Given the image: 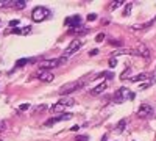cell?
I'll list each match as a JSON object with an SVG mask.
<instances>
[{"instance_id":"obj_4","label":"cell","mask_w":156,"mask_h":141,"mask_svg":"<svg viewBox=\"0 0 156 141\" xmlns=\"http://www.w3.org/2000/svg\"><path fill=\"white\" fill-rule=\"evenodd\" d=\"M83 85H84L83 82L67 83V85H64L61 89H59V94H61V96H69V94H72V93L78 91V89H81V88H83Z\"/></svg>"},{"instance_id":"obj_15","label":"cell","mask_w":156,"mask_h":141,"mask_svg":"<svg viewBox=\"0 0 156 141\" xmlns=\"http://www.w3.org/2000/svg\"><path fill=\"white\" fill-rule=\"evenodd\" d=\"M13 6L17 9H24L27 6V2H24V0H17V2H13Z\"/></svg>"},{"instance_id":"obj_1","label":"cell","mask_w":156,"mask_h":141,"mask_svg":"<svg viewBox=\"0 0 156 141\" xmlns=\"http://www.w3.org/2000/svg\"><path fill=\"white\" fill-rule=\"evenodd\" d=\"M133 97H134V93H131L128 88L122 86V88H119L117 91H116V94H114V102L116 103H122V102H125V100H131Z\"/></svg>"},{"instance_id":"obj_16","label":"cell","mask_w":156,"mask_h":141,"mask_svg":"<svg viewBox=\"0 0 156 141\" xmlns=\"http://www.w3.org/2000/svg\"><path fill=\"white\" fill-rule=\"evenodd\" d=\"M28 63H30L28 58H21V60H17V61H16V66H17V68H22V66L28 64Z\"/></svg>"},{"instance_id":"obj_17","label":"cell","mask_w":156,"mask_h":141,"mask_svg":"<svg viewBox=\"0 0 156 141\" xmlns=\"http://www.w3.org/2000/svg\"><path fill=\"white\" fill-rule=\"evenodd\" d=\"M155 80H156V77H155V79H151L150 82H145V83H141V85H139V88H141V89H147V88H150V86H151V83H153Z\"/></svg>"},{"instance_id":"obj_31","label":"cell","mask_w":156,"mask_h":141,"mask_svg":"<svg viewBox=\"0 0 156 141\" xmlns=\"http://www.w3.org/2000/svg\"><path fill=\"white\" fill-rule=\"evenodd\" d=\"M130 9H131V3H127V8H125V16L130 13Z\"/></svg>"},{"instance_id":"obj_3","label":"cell","mask_w":156,"mask_h":141,"mask_svg":"<svg viewBox=\"0 0 156 141\" xmlns=\"http://www.w3.org/2000/svg\"><path fill=\"white\" fill-rule=\"evenodd\" d=\"M48 16H50V11H48L47 8H44V6H38V8H35L31 13V19L35 22H42V21H45Z\"/></svg>"},{"instance_id":"obj_7","label":"cell","mask_w":156,"mask_h":141,"mask_svg":"<svg viewBox=\"0 0 156 141\" xmlns=\"http://www.w3.org/2000/svg\"><path fill=\"white\" fill-rule=\"evenodd\" d=\"M83 46V41H80V39H74V41L69 44V47L66 49V52H64V56H69V55H72V53H75L77 50L80 49V47Z\"/></svg>"},{"instance_id":"obj_2","label":"cell","mask_w":156,"mask_h":141,"mask_svg":"<svg viewBox=\"0 0 156 141\" xmlns=\"http://www.w3.org/2000/svg\"><path fill=\"white\" fill-rule=\"evenodd\" d=\"M74 105H75V100L70 99V97H66V99H59L50 108V111L52 113H61V111H64L67 107H74Z\"/></svg>"},{"instance_id":"obj_14","label":"cell","mask_w":156,"mask_h":141,"mask_svg":"<svg viewBox=\"0 0 156 141\" xmlns=\"http://www.w3.org/2000/svg\"><path fill=\"white\" fill-rule=\"evenodd\" d=\"M150 77V74H137L134 77H130V82H141V80H145Z\"/></svg>"},{"instance_id":"obj_19","label":"cell","mask_w":156,"mask_h":141,"mask_svg":"<svg viewBox=\"0 0 156 141\" xmlns=\"http://www.w3.org/2000/svg\"><path fill=\"white\" fill-rule=\"evenodd\" d=\"M123 5V2H122V0H116V2H112L111 3V11H114L116 8H119V6H122Z\"/></svg>"},{"instance_id":"obj_20","label":"cell","mask_w":156,"mask_h":141,"mask_svg":"<svg viewBox=\"0 0 156 141\" xmlns=\"http://www.w3.org/2000/svg\"><path fill=\"white\" fill-rule=\"evenodd\" d=\"M8 6H13L11 0H3V2H0V8H8Z\"/></svg>"},{"instance_id":"obj_22","label":"cell","mask_w":156,"mask_h":141,"mask_svg":"<svg viewBox=\"0 0 156 141\" xmlns=\"http://www.w3.org/2000/svg\"><path fill=\"white\" fill-rule=\"evenodd\" d=\"M44 110H47V105H45V103H42V105H38V107H36V108H35V111H44Z\"/></svg>"},{"instance_id":"obj_25","label":"cell","mask_w":156,"mask_h":141,"mask_svg":"<svg viewBox=\"0 0 156 141\" xmlns=\"http://www.w3.org/2000/svg\"><path fill=\"white\" fill-rule=\"evenodd\" d=\"M19 110H21V111H25V110H30V103H22V105H19Z\"/></svg>"},{"instance_id":"obj_12","label":"cell","mask_w":156,"mask_h":141,"mask_svg":"<svg viewBox=\"0 0 156 141\" xmlns=\"http://www.w3.org/2000/svg\"><path fill=\"white\" fill-rule=\"evenodd\" d=\"M134 52H136V55L144 56V58H148V56H150V50H148L144 44H142V46H139L137 49H134Z\"/></svg>"},{"instance_id":"obj_27","label":"cell","mask_w":156,"mask_h":141,"mask_svg":"<svg viewBox=\"0 0 156 141\" xmlns=\"http://www.w3.org/2000/svg\"><path fill=\"white\" fill-rule=\"evenodd\" d=\"M103 39H105V35H103V33H98L97 38H95V41H97V42H102Z\"/></svg>"},{"instance_id":"obj_23","label":"cell","mask_w":156,"mask_h":141,"mask_svg":"<svg viewBox=\"0 0 156 141\" xmlns=\"http://www.w3.org/2000/svg\"><path fill=\"white\" fill-rule=\"evenodd\" d=\"M30 32H31V27H24V28L21 30V35H28Z\"/></svg>"},{"instance_id":"obj_5","label":"cell","mask_w":156,"mask_h":141,"mask_svg":"<svg viewBox=\"0 0 156 141\" xmlns=\"http://www.w3.org/2000/svg\"><path fill=\"white\" fill-rule=\"evenodd\" d=\"M64 23H66L67 27H70V28H72V32L81 30V27H83V23H81V17H80L78 14H75V16H69V17H66Z\"/></svg>"},{"instance_id":"obj_10","label":"cell","mask_w":156,"mask_h":141,"mask_svg":"<svg viewBox=\"0 0 156 141\" xmlns=\"http://www.w3.org/2000/svg\"><path fill=\"white\" fill-rule=\"evenodd\" d=\"M70 117H72L70 113H62V115H59V116H56V117H50L48 121H45V126L50 127L55 122H59V121H67V119H70Z\"/></svg>"},{"instance_id":"obj_6","label":"cell","mask_w":156,"mask_h":141,"mask_svg":"<svg viewBox=\"0 0 156 141\" xmlns=\"http://www.w3.org/2000/svg\"><path fill=\"white\" fill-rule=\"evenodd\" d=\"M153 107L150 105V103H142L141 107H139V111H137V116L142 117V119H145V117H150L153 115Z\"/></svg>"},{"instance_id":"obj_33","label":"cell","mask_w":156,"mask_h":141,"mask_svg":"<svg viewBox=\"0 0 156 141\" xmlns=\"http://www.w3.org/2000/svg\"><path fill=\"white\" fill-rule=\"evenodd\" d=\"M13 33H14V35H21V28H14V30H13Z\"/></svg>"},{"instance_id":"obj_21","label":"cell","mask_w":156,"mask_h":141,"mask_svg":"<svg viewBox=\"0 0 156 141\" xmlns=\"http://www.w3.org/2000/svg\"><path fill=\"white\" fill-rule=\"evenodd\" d=\"M75 141H89V136L88 135H78V136H75Z\"/></svg>"},{"instance_id":"obj_32","label":"cell","mask_w":156,"mask_h":141,"mask_svg":"<svg viewBox=\"0 0 156 141\" xmlns=\"http://www.w3.org/2000/svg\"><path fill=\"white\" fill-rule=\"evenodd\" d=\"M97 53H98V50H97V49H94V50H91V52H89V55L92 56V55H97Z\"/></svg>"},{"instance_id":"obj_26","label":"cell","mask_w":156,"mask_h":141,"mask_svg":"<svg viewBox=\"0 0 156 141\" xmlns=\"http://www.w3.org/2000/svg\"><path fill=\"white\" fill-rule=\"evenodd\" d=\"M58 60H59V66H61V64H64V63L69 61V56H64V55H62L61 58H58Z\"/></svg>"},{"instance_id":"obj_29","label":"cell","mask_w":156,"mask_h":141,"mask_svg":"<svg viewBox=\"0 0 156 141\" xmlns=\"http://www.w3.org/2000/svg\"><path fill=\"white\" fill-rule=\"evenodd\" d=\"M95 19H97V14H88V21H89V22L95 21Z\"/></svg>"},{"instance_id":"obj_11","label":"cell","mask_w":156,"mask_h":141,"mask_svg":"<svg viewBox=\"0 0 156 141\" xmlns=\"http://www.w3.org/2000/svg\"><path fill=\"white\" fill-rule=\"evenodd\" d=\"M120 55H136L134 49H117L112 52L111 58H116V56H120Z\"/></svg>"},{"instance_id":"obj_13","label":"cell","mask_w":156,"mask_h":141,"mask_svg":"<svg viewBox=\"0 0 156 141\" xmlns=\"http://www.w3.org/2000/svg\"><path fill=\"white\" fill-rule=\"evenodd\" d=\"M106 88H108L106 82H102V83H98L97 86H94V88H92V94H94V96H98V94L105 93V91H106Z\"/></svg>"},{"instance_id":"obj_18","label":"cell","mask_w":156,"mask_h":141,"mask_svg":"<svg viewBox=\"0 0 156 141\" xmlns=\"http://www.w3.org/2000/svg\"><path fill=\"white\" fill-rule=\"evenodd\" d=\"M125 126H127V119H122V121H120V122H119V126H117V129H116V130H117V133H120V132H122V130H123V129H125Z\"/></svg>"},{"instance_id":"obj_8","label":"cell","mask_w":156,"mask_h":141,"mask_svg":"<svg viewBox=\"0 0 156 141\" xmlns=\"http://www.w3.org/2000/svg\"><path fill=\"white\" fill-rule=\"evenodd\" d=\"M59 66V60L58 58H50V60H44V61H41V69H55Z\"/></svg>"},{"instance_id":"obj_28","label":"cell","mask_w":156,"mask_h":141,"mask_svg":"<svg viewBox=\"0 0 156 141\" xmlns=\"http://www.w3.org/2000/svg\"><path fill=\"white\" fill-rule=\"evenodd\" d=\"M116 64H117L116 58H111V60H109V68H116Z\"/></svg>"},{"instance_id":"obj_30","label":"cell","mask_w":156,"mask_h":141,"mask_svg":"<svg viewBox=\"0 0 156 141\" xmlns=\"http://www.w3.org/2000/svg\"><path fill=\"white\" fill-rule=\"evenodd\" d=\"M5 129H6V122L5 121H0V132H3Z\"/></svg>"},{"instance_id":"obj_9","label":"cell","mask_w":156,"mask_h":141,"mask_svg":"<svg viewBox=\"0 0 156 141\" xmlns=\"http://www.w3.org/2000/svg\"><path fill=\"white\" fill-rule=\"evenodd\" d=\"M38 79L41 80V82H45V83H50L53 82V79H55V75L50 72V70H45V69H41L38 72Z\"/></svg>"},{"instance_id":"obj_24","label":"cell","mask_w":156,"mask_h":141,"mask_svg":"<svg viewBox=\"0 0 156 141\" xmlns=\"http://www.w3.org/2000/svg\"><path fill=\"white\" fill-rule=\"evenodd\" d=\"M19 23H21V22H19L17 19H13V21L9 22V27H13V28H17V25H19Z\"/></svg>"}]
</instances>
